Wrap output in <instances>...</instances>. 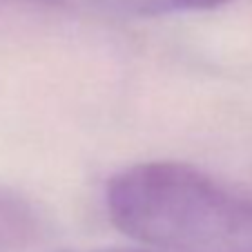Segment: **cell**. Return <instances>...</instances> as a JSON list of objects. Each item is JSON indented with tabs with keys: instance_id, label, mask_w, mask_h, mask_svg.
<instances>
[{
	"instance_id": "5b68a950",
	"label": "cell",
	"mask_w": 252,
	"mask_h": 252,
	"mask_svg": "<svg viewBox=\"0 0 252 252\" xmlns=\"http://www.w3.org/2000/svg\"><path fill=\"white\" fill-rule=\"evenodd\" d=\"M100 252H150V250H100Z\"/></svg>"
},
{
	"instance_id": "6da1fadb",
	"label": "cell",
	"mask_w": 252,
	"mask_h": 252,
	"mask_svg": "<svg viewBox=\"0 0 252 252\" xmlns=\"http://www.w3.org/2000/svg\"><path fill=\"white\" fill-rule=\"evenodd\" d=\"M105 205L121 232L161 252H252V199L190 163L125 167Z\"/></svg>"
},
{
	"instance_id": "277c9868",
	"label": "cell",
	"mask_w": 252,
	"mask_h": 252,
	"mask_svg": "<svg viewBox=\"0 0 252 252\" xmlns=\"http://www.w3.org/2000/svg\"><path fill=\"white\" fill-rule=\"evenodd\" d=\"M65 0H0V11L7 9H43V7H61Z\"/></svg>"
},
{
	"instance_id": "7a4b0ae2",
	"label": "cell",
	"mask_w": 252,
	"mask_h": 252,
	"mask_svg": "<svg viewBox=\"0 0 252 252\" xmlns=\"http://www.w3.org/2000/svg\"><path fill=\"white\" fill-rule=\"evenodd\" d=\"M43 219L25 194L0 186V252H23L38 241Z\"/></svg>"
},
{
	"instance_id": "3957f363",
	"label": "cell",
	"mask_w": 252,
	"mask_h": 252,
	"mask_svg": "<svg viewBox=\"0 0 252 252\" xmlns=\"http://www.w3.org/2000/svg\"><path fill=\"white\" fill-rule=\"evenodd\" d=\"M85 2L105 14L125 16V18H154V16L217 9L228 5L230 0H85Z\"/></svg>"
}]
</instances>
